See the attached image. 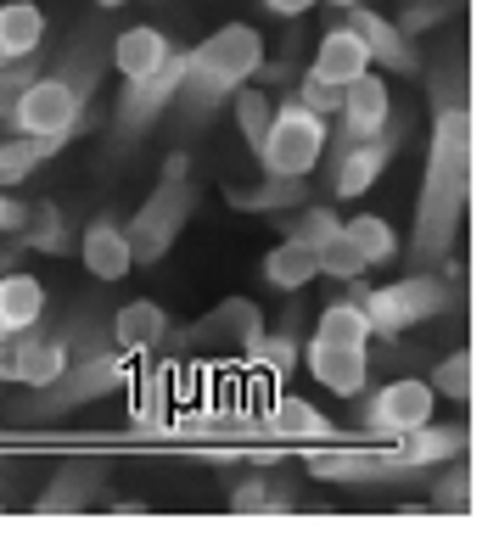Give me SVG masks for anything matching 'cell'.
I'll list each match as a JSON object with an SVG mask.
<instances>
[{"mask_svg":"<svg viewBox=\"0 0 499 560\" xmlns=\"http://www.w3.org/2000/svg\"><path fill=\"white\" fill-rule=\"evenodd\" d=\"M466 202H472V102H466V62L455 51L449 68L432 73V147L416 197V230L410 247H404L410 269H438L455 253Z\"/></svg>","mask_w":499,"mask_h":560,"instance_id":"obj_1","label":"cell"},{"mask_svg":"<svg viewBox=\"0 0 499 560\" xmlns=\"http://www.w3.org/2000/svg\"><path fill=\"white\" fill-rule=\"evenodd\" d=\"M107 51H113V39H107L102 23H90L84 34H73L68 51L51 68H39L28 79L18 107L7 113V129L12 135H34V140H51V147L62 152L68 140L84 129L90 96H96V84L107 73Z\"/></svg>","mask_w":499,"mask_h":560,"instance_id":"obj_2","label":"cell"},{"mask_svg":"<svg viewBox=\"0 0 499 560\" xmlns=\"http://www.w3.org/2000/svg\"><path fill=\"white\" fill-rule=\"evenodd\" d=\"M264 62V45L247 23H224L219 34H208L197 51H186V73H179V90H174V118L186 129H202L224 102L236 96V84L253 79V68Z\"/></svg>","mask_w":499,"mask_h":560,"instance_id":"obj_3","label":"cell"},{"mask_svg":"<svg viewBox=\"0 0 499 560\" xmlns=\"http://www.w3.org/2000/svg\"><path fill=\"white\" fill-rule=\"evenodd\" d=\"M129 382H135V353H124V348H96V353L68 359L45 387H28V393L12 404V415L28 420V427H45V420H62V415L84 409V404H102V398L124 393Z\"/></svg>","mask_w":499,"mask_h":560,"instance_id":"obj_4","label":"cell"},{"mask_svg":"<svg viewBox=\"0 0 499 560\" xmlns=\"http://www.w3.org/2000/svg\"><path fill=\"white\" fill-rule=\"evenodd\" d=\"M455 303H461V280L455 275L443 280L432 269H416V275L393 280V287H365L359 292V308H365V319H371V337H387V342H398L404 331L438 319L443 308H455Z\"/></svg>","mask_w":499,"mask_h":560,"instance_id":"obj_5","label":"cell"},{"mask_svg":"<svg viewBox=\"0 0 499 560\" xmlns=\"http://www.w3.org/2000/svg\"><path fill=\"white\" fill-rule=\"evenodd\" d=\"M202 191L192 179H158V191L135 208V219L124 224V242H129V258L135 264H163L169 247L179 242V230L192 224Z\"/></svg>","mask_w":499,"mask_h":560,"instance_id":"obj_6","label":"cell"},{"mask_svg":"<svg viewBox=\"0 0 499 560\" xmlns=\"http://www.w3.org/2000/svg\"><path fill=\"white\" fill-rule=\"evenodd\" d=\"M326 118L314 113L303 96H276V113H269V135L258 147V168L264 174H309L326 152Z\"/></svg>","mask_w":499,"mask_h":560,"instance_id":"obj_7","label":"cell"},{"mask_svg":"<svg viewBox=\"0 0 499 560\" xmlns=\"http://www.w3.org/2000/svg\"><path fill=\"white\" fill-rule=\"evenodd\" d=\"M179 73H186V45H169V57L147 73H135L124 79V96L113 107V147H135L174 102V90H179Z\"/></svg>","mask_w":499,"mask_h":560,"instance_id":"obj_8","label":"cell"},{"mask_svg":"<svg viewBox=\"0 0 499 560\" xmlns=\"http://www.w3.org/2000/svg\"><path fill=\"white\" fill-rule=\"evenodd\" d=\"M309 477L337 482V488H421L427 482V465L359 448V454H321V459H309Z\"/></svg>","mask_w":499,"mask_h":560,"instance_id":"obj_9","label":"cell"},{"mask_svg":"<svg viewBox=\"0 0 499 560\" xmlns=\"http://www.w3.org/2000/svg\"><path fill=\"white\" fill-rule=\"evenodd\" d=\"M359 398V393H353ZM432 387L427 382H416V376H398V382H387V387H376V393H365L359 398V427H365L371 438H398V432H410V427H421V420H432Z\"/></svg>","mask_w":499,"mask_h":560,"instance_id":"obj_10","label":"cell"},{"mask_svg":"<svg viewBox=\"0 0 499 560\" xmlns=\"http://www.w3.org/2000/svg\"><path fill=\"white\" fill-rule=\"evenodd\" d=\"M398 152H404V118H387L371 140H359V147H348V152L332 163V197H343V202L365 197L371 185L393 168Z\"/></svg>","mask_w":499,"mask_h":560,"instance_id":"obj_11","label":"cell"},{"mask_svg":"<svg viewBox=\"0 0 499 560\" xmlns=\"http://www.w3.org/2000/svg\"><path fill=\"white\" fill-rule=\"evenodd\" d=\"M73 359L68 331H12L7 348H0V382H18V387H45L57 370Z\"/></svg>","mask_w":499,"mask_h":560,"instance_id":"obj_12","label":"cell"},{"mask_svg":"<svg viewBox=\"0 0 499 560\" xmlns=\"http://www.w3.org/2000/svg\"><path fill=\"white\" fill-rule=\"evenodd\" d=\"M343 12H348V28L359 34V45H365V57H371V62H382V68L398 73V79H416V73H421V45L404 34L393 18L371 12V0H359V7H343Z\"/></svg>","mask_w":499,"mask_h":560,"instance_id":"obj_13","label":"cell"},{"mask_svg":"<svg viewBox=\"0 0 499 560\" xmlns=\"http://www.w3.org/2000/svg\"><path fill=\"white\" fill-rule=\"evenodd\" d=\"M102 493H107V459H68L62 471L39 488L34 510L39 516H68V510L102 504Z\"/></svg>","mask_w":499,"mask_h":560,"instance_id":"obj_14","label":"cell"},{"mask_svg":"<svg viewBox=\"0 0 499 560\" xmlns=\"http://www.w3.org/2000/svg\"><path fill=\"white\" fill-rule=\"evenodd\" d=\"M309 370H314V382L332 387L337 398H353V393H365V382H371V353L365 348H343V342H309Z\"/></svg>","mask_w":499,"mask_h":560,"instance_id":"obj_15","label":"cell"},{"mask_svg":"<svg viewBox=\"0 0 499 560\" xmlns=\"http://www.w3.org/2000/svg\"><path fill=\"white\" fill-rule=\"evenodd\" d=\"M79 258H84V269L96 275V280H124V275L135 269L129 242H124V224H118L113 213H96V219L84 224V236H79Z\"/></svg>","mask_w":499,"mask_h":560,"instance_id":"obj_16","label":"cell"},{"mask_svg":"<svg viewBox=\"0 0 499 560\" xmlns=\"http://www.w3.org/2000/svg\"><path fill=\"white\" fill-rule=\"evenodd\" d=\"M393 454L432 471V465H449V459L466 454V427H432V420H421V427H410V432L393 438Z\"/></svg>","mask_w":499,"mask_h":560,"instance_id":"obj_17","label":"cell"},{"mask_svg":"<svg viewBox=\"0 0 499 560\" xmlns=\"http://www.w3.org/2000/svg\"><path fill=\"white\" fill-rule=\"evenodd\" d=\"M236 213H281V208H298L309 202V174H264V185H236L224 191Z\"/></svg>","mask_w":499,"mask_h":560,"instance_id":"obj_18","label":"cell"},{"mask_svg":"<svg viewBox=\"0 0 499 560\" xmlns=\"http://www.w3.org/2000/svg\"><path fill=\"white\" fill-rule=\"evenodd\" d=\"M113 348H124V353H141V348H158L163 337H169V314L152 303V298H135V303H124L118 314H113Z\"/></svg>","mask_w":499,"mask_h":560,"instance_id":"obj_19","label":"cell"},{"mask_svg":"<svg viewBox=\"0 0 499 560\" xmlns=\"http://www.w3.org/2000/svg\"><path fill=\"white\" fill-rule=\"evenodd\" d=\"M264 432L269 438H287V443H326L337 427L326 409H314L309 398H281L276 409L264 415Z\"/></svg>","mask_w":499,"mask_h":560,"instance_id":"obj_20","label":"cell"},{"mask_svg":"<svg viewBox=\"0 0 499 560\" xmlns=\"http://www.w3.org/2000/svg\"><path fill=\"white\" fill-rule=\"evenodd\" d=\"M253 331H264V319H258V308L247 303V298H224L219 308H208L197 325H192V331L186 337H179V342H247Z\"/></svg>","mask_w":499,"mask_h":560,"instance_id":"obj_21","label":"cell"},{"mask_svg":"<svg viewBox=\"0 0 499 560\" xmlns=\"http://www.w3.org/2000/svg\"><path fill=\"white\" fill-rule=\"evenodd\" d=\"M371 68V57H365V45H359V34L343 23V28H332L326 39H321V51H314V79H326V84H348V79H359Z\"/></svg>","mask_w":499,"mask_h":560,"instance_id":"obj_22","label":"cell"},{"mask_svg":"<svg viewBox=\"0 0 499 560\" xmlns=\"http://www.w3.org/2000/svg\"><path fill=\"white\" fill-rule=\"evenodd\" d=\"M258 275H264L276 292H303V287H314V280H321V264H314V247H303L298 236H287L281 247L264 253Z\"/></svg>","mask_w":499,"mask_h":560,"instance_id":"obj_23","label":"cell"},{"mask_svg":"<svg viewBox=\"0 0 499 560\" xmlns=\"http://www.w3.org/2000/svg\"><path fill=\"white\" fill-rule=\"evenodd\" d=\"M39 314H45V287L34 275H23V269H7L0 275V331H28V325H39Z\"/></svg>","mask_w":499,"mask_h":560,"instance_id":"obj_24","label":"cell"},{"mask_svg":"<svg viewBox=\"0 0 499 560\" xmlns=\"http://www.w3.org/2000/svg\"><path fill=\"white\" fill-rule=\"evenodd\" d=\"M231 510H242V516H287V510H303V504H298L292 477H242L231 488Z\"/></svg>","mask_w":499,"mask_h":560,"instance_id":"obj_25","label":"cell"},{"mask_svg":"<svg viewBox=\"0 0 499 560\" xmlns=\"http://www.w3.org/2000/svg\"><path fill=\"white\" fill-rule=\"evenodd\" d=\"M298 331H303V314H298V303H292V308L281 314V331H276V337L253 331L242 348H247L253 364H269L276 376H287V370H298Z\"/></svg>","mask_w":499,"mask_h":560,"instance_id":"obj_26","label":"cell"},{"mask_svg":"<svg viewBox=\"0 0 499 560\" xmlns=\"http://www.w3.org/2000/svg\"><path fill=\"white\" fill-rule=\"evenodd\" d=\"M73 230H68V219H62V208L57 202H28V224L18 230V242L28 247V253H45V258H62V253H73Z\"/></svg>","mask_w":499,"mask_h":560,"instance_id":"obj_27","label":"cell"},{"mask_svg":"<svg viewBox=\"0 0 499 560\" xmlns=\"http://www.w3.org/2000/svg\"><path fill=\"white\" fill-rule=\"evenodd\" d=\"M45 39V12L28 7V0H7L0 7V51L7 57H34Z\"/></svg>","mask_w":499,"mask_h":560,"instance_id":"obj_28","label":"cell"},{"mask_svg":"<svg viewBox=\"0 0 499 560\" xmlns=\"http://www.w3.org/2000/svg\"><path fill=\"white\" fill-rule=\"evenodd\" d=\"M163 57H169V34H158V28H129V34L113 39V51H107V62H113L124 79L158 68Z\"/></svg>","mask_w":499,"mask_h":560,"instance_id":"obj_29","label":"cell"},{"mask_svg":"<svg viewBox=\"0 0 499 560\" xmlns=\"http://www.w3.org/2000/svg\"><path fill=\"white\" fill-rule=\"evenodd\" d=\"M314 342H343V348H365L371 342V319L359 308V298H337L321 308V325H314Z\"/></svg>","mask_w":499,"mask_h":560,"instance_id":"obj_30","label":"cell"},{"mask_svg":"<svg viewBox=\"0 0 499 560\" xmlns=\"http://www.w3.org/2000/svg\"><path fill=\"white\" fill-rule=\"evenodd\" d=\"M343 236L353 242V253L365 258V269H376V264H393L404 247H398V230L387 224V219H376V213H359V219H348L343 224Z\"/></svg>","mask_w":499,"mask_h":560,"instance_id":"obj_31","label":"cell"},{"mask_svg":"<svg viewBox=\"0 0 499 560\" xmlns=\"http://www.w3.org/2000/svg\"><path fill=\"white\" fill-rule=\"evenodd\" d=\"M45 158H57L51 140H34V135H7L0 140V191H18V185L45 163Z\"/></svg>","mask_w":499,"mask_h":560,"instance_id":"obj_32","label":"cell"},{"mask_svg":"<svg viewBox=\"0 0 499 560\" xmlns=\"http://www.w3.org/2000/svg\"><path fill=\"white\" fill-rule=\"evenodd\" d=\"M314 264H321V275H332L337 287H348L353 298L365 292V258L353 253V242L343 236V230H337V236H326L321 247H314Z\"/></svg>","mask_w":499,"mask_h":560,"instance_id":"obj_33","label":"cell"},{"mask_svg":"<svg viewBox=\"0 0 499 560\" xmlns=\"http://www.w3.org/2000/svg\"><path fill=\"white\" fill-rule=\"evenodd\" d=\"M231 107H236V124H242V135H247V152L258 158L264 135H269V113H276V96H269V84H236Z\"/></svg>","mask_w":499,"mask_h":560,"instance_id":"obj_34","label":"cell"},{"mask_svg":"<svg viewBox=\"0 0 499 560\" xmlns=\"http://www.w3.org/2000/svg\"><path fill=\"white\" fill-rule=\"evenodd\" d=\"M432 393H443V398H455V404H466L472 398V353L466 348H455L438 370H432V382H427Z\"/></svg>","mask_w":499,"mask_h":560,"instance_id":"obj_35","label":"cell"},{"mask_svg":"<svg viewBox=\"0 0 499 560\" xmlns=\"http://www.w3.org/2000/svg\"><path fill=\"white\" fill-rule=\"evenodd\" d=\"M34 73H39V57H7L0 62V124H7V113L18 107V96L28 90Z\"/></svg>","mask_w":499,"mask_h":560,"instance_id":"obj_36","label":"cell"},{"mask_svg":"<svg viewBox=\"0 0 499 560\" xmlns=\"http://www.w3.org/2000/svg\"><path fill=\"white\" fill-rule=\"evenodd\" d=\"M432 504H438V510H466V504H472V465H466V454L449 459V477H438Z\"/></svg>","mask_w":499,"mask_h":560,"instance_id":"obj_37","label":"cell"},{"mask_svg":"<svg viewBox=\"0 0 499 560\" xmlns=\"http://www.w3.org/2000/svg\"><path fill=\"white\" fill-rule=\"evenodd\" d=\"M298 96L321 113V118H337V107H343V84H326V79H314V73H303V84H298Z\"/></svg>","mask_w":499,"mask_h":560,"instance_id":"obj_38","label":"cell"},{"mask_svg":"<svg viewBox=\"0 0 499 560\" xmlns=\"http://www.w3.org/2000/svg\"><path fill=\"white\" fill-rule=\"evenodd\" d=\"M432 23H443V12L432 7V0H410V12H398V28L410 34V39H416L421 28H432Z\"/></svg>","mask_w":499,"mask_h":560,"instance_id":"obj_39","label":"cell"},{"mask_svg":"<svg viewBox=\"0 0 499 560\" xmlns=\"http://www.w3.org/2000/svg\"><path fill=\"white\" fill-rule=\"evenodd\" d=\"M23 224H28V202L12 197V191H0V236H18Z\"/></svg>","mask_w":499,"mask_h":560,"instance_id":"obj_40","label":"cell"},{"mask_svg":"<svg viewBox=\"0 0 499 560\" xmlns=\"http://www.w3.org/2000/svg\"><path fill=\"white\" fill-rule=\"evenodd\" d=\"M264 12H276V18H303L309 7H321V0H258Z\"/></svg>","mask_w":499,"mask_h":560,"instance_id":"obj_41","label":"cell"},{"mask_svg":"<svg viewBox=\"0 0 499 560\" xmlns=\"http://www.w3.org/2000/svg\"><path fill=\"white\" fill-rule=\"evenodd\" d=\"M163 179H192V158L186 152H169L163 158Z\"/></svg>","mask_w":499,"mask_h":560,"instance_id":"obj_42","label":"cell"},{"mask_svg":"<svg viewBox=\"0 0 499 560\" xmlns=\"http://www.w3.org/2000/svg\"><path fill=\"white\" fill-rule=\"evenodd\" d=\"M23 253H28V247H23L18 236H12V242H0V275H7V269H18V264H23Z\"/></svg>","mask_w":499,"mask_h":560,"instance_id":"obj_43","label":"cell"},{"mask_svg":"<svg viewBox=\"0 0 499 560\" xmlns=\"http://www.w3.org/2000/svg\"><path fill=\"white\" fill-rule=\"evenodd\" d=\"M18 493V482H12V471H0V499H12Z\"/></svg>","mask_w":499,"mask_h":560,"instance_id":"obj_44","label":"cell"},{"mask_svg":"<svg viewBox=\"0 0 499 560\" xmlns=\"http://www.w3.org/2000/svg\"><path fill=\"white\" fill-rule=\"evenodd\" d=\"M96 7H102V12H113V7H124V0H96Z\"/></svg>","mask_w":499,"mask_h":560,"instance_id":"obj_45","label":"cell"},{"mask_svg":"<svg viewBox=\"0 0 499 560\" xmlns=\"http://www.w3.org/2000/svg\"><path fill=\"white\" fill-rule=\"evenodd\" d=\"M326 7H359V0H326Z\"/></svg>","mask_w":499,"mask_h":560,"instance_id":"obj_46","label":"cell"},{"mask_svg":"<svg viewBox=\"0 0 499 560\" xmlns=\"http://www.w3.org/2000/svg\"><path fill=\"white\" fill-rule=\"evenodd\" d=\"M0 510H7V499H0Z\"/></svg>","mask_w":499,"mask_h":560,"instance_id":"obj_47","label":"cell"},{"mask_svg":"<svg viewBox=\"0 0 499 560\" xmlns=\"http://www.w3.org/2000/svg\"><path fill=\"white\" fill-rule=\"evenodd\" d=\"M0 62H7V51H0Z\"/></svg>","mask_w":499,"mask_h":560,"instance_id":"obj_48","label":"cell"}]
</instances>
